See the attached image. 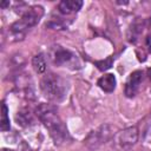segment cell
Segmentation results:
<instances>
[{"instance_id":"cell-1","label":"cell","mask_w":151,"mask_h":151,"mask_svg":"<svg viewBox=\"0 0 151 151\" xmlns=\"http://www.w3.org/2000/svg\"><path fill=\"white\" fill-rule=\"evenodd\" d=\"M37 116L44 123L46 129H48L51 137L55 144H61L68 138V132L60 119L54 106L50 104H41L37 107Z\"/></svg>"},{"instance_id":"cell-2","label":"cell","mask_w":151,"mask_h":151,"mask_svg":"<svg viewBox=\"0 0 151 151\" xmlns=\"http://www.w3.org/2000/svg\"><path fill=\"white\" fill-rule=\"evenodd\" d=\"M40 87L45 97L52 101L63 100L67 92L66 81L58 74H53V73H48L44 76L40 83Z\"/></svg>"},{"instance_id":"cell-3","label":"cell","mask_w":151,"mask_h":151,"mask_svg":"<svg viewBox=\"0 0 151 151\" xmlns=\"http://www.w3.org/2000/svg\"><path fill=\"white\" fill-rule=\"evenodd\" d=\"M42 7L41 6H33L28 8L21 17L20 20L14 22L11 27V31L15 35H24L25 31L29 27H33L35 24L39 22L40 18L42 17Z\"/></svg>"},{"instance_id":"cell-4","label":"cell","mask_w":151,"mask_h":151,"mask_svg":"<svg viewBox=\"0 0 151 151\" xmlns=\"http://www.w3.org/2000/svg\"><path fill=\"white\" fill-rule=\"evenodd\" d=\"M143 81V72L142 71H134L132 72L125 84V94L126 97H134L139 90V86Z\"/></svg>"},{"instance_id":"cell-5","label":"cell","mask_w":151,"mask_h":151,"mask_svg":"<svg viewBox=\"0 0 151 151\" xmlns=\"http://www.w3.org/2000/svg\"><path fill=\"white\" fill-rule=\"evenodd\" d=\"M52 59L55 65H70L72 61L77 60V55L68 50L57 48L52 54Z\"/></svg>"},{"instance_id":"cell-6","label":"cell","mask_w":151,"mask_h":151,"mask_svg":"<svg viewBox=\"0 0 151 151\" xmlns=\"http://www.w3.org/2000/svg\"><path fill=\"white\" fill-rule=\"evenodd\" d=\"M81 6H83V1H80V0H64V1L59 2L58 9L61 14L68 15V14L78 12L81 8Z\"/></svg>"},{"instance_id":"cell-7","label":"cell","mask_w":151,"mask_h":151,"mask_svg":"<svg viewBox=\"0 0 151 151\" xmlns=\"http://www.w3.org/2000/svg\"><path fill=\"white\" fill-rule=\"evenodd\" d=\"M116 84H117L116 77H114L112 73L104 74L103 77H100V78L98 79V86H99L103 91H105V92H107V93L114 91Z\"/></svg>"},{"instance_id":"cell-8","label":"cell","mask_w":151,"mask_h":151,"mask_svg":"<svg viewBox=\"0 0 151 151\" xmlns=\"http://www.w3.org/2000/svg\"><path fill=\"white\" fill-rule=\"evenodd\" d=\"M137 139V129L136 127H130L127 130H125L122 133V143L123 145L126 144H133Z\"/></svg>"},{"instance_id":"cell-9","label":"cell","mask_w":151,"mask_h":151,"mask_svg":"<svg viewBox=\"0 0 151 151\" xmlns=\"http://www.w3.org/2000/svg\"><path fill=\"white\" fill-rule=\"evenodd\" d=\"M32 65H33V67H34L37 73L45 72V70H46V59H45V57L41 53L37 54L32 60Z\"/></svg>"},{"instance_id":"cell-10","label":"cell","mask_w":151,"mask_h":151,"mask_svg":"<svg viewBox=\"0 0 151 151\" xmlns=\"http://www.w3.org/2000/svg\"><path fill=\"white\" fill-rule=\"evenodd\" d=\"M1 124H0V127L2 131H8L11 129V125H9V118H8V109L6 106V104L2 101L1 104Z\"/></svg>"},{"instance_id":"cell-11","label":"cell","mask_w":151,"mask_h":151,"mask_svg":"<svg viewBox=\"0 0 151 151\" xmlns=\"http://www.w3.org/2000/svg\"><path fill=\"white\" fill-rule=\"evenodd\" d=\"M19 114L17 116V119H18V122L20 123V124H24V123H32V114L29 113V112H18Z\"/></svg>"},{"instance_id":"cell-12","label":"cell","mask_w":151,"mask_h":151,"mask_svg":"<svg viewBox=\"0 0 151 151\" xmlns=\"http://www.w3.org/2000/svg\"><path fill=\"white\" fill-rule=\"evenodd\" d=\"M96 65L98 66V68H99V70H101V71H105V70H107V68H110V67L112 66V58L110 57V58H107L106 60L96 61Z\"/></svg>"},{"instance_id":"cell-13","label":"cell","mask_w":151,"mask_h":151,"mask_svg":"<svg viewBox=\"0 0 151 151\" xmlns=\"http://www.w3.org/2000/svg\"><path fill=\"white\" fill-rule=\"evenodd\" d=\"M145 44H146V47H147V51L151 53V35H149L145 40Z\"/></svg>"},{"instance_id":"cell-14","label":"cell","mask_w":151,"mask_h":151,"mask_svg":"<svg viewBox=\"0 0 151 151\" xmlns=\"http://www.w3.org/2000/svg\"><path fill=\"white\" fill-rule=\"evenodd\" d=\"M146 74H147V77H149V79L151 80V67H150V68H147V71H146Z\"/></svg>"},{"instance_id":"cell-15","label":"cell","mask_w":151,"mask_h":151,"mask_svg":"<svg viewBox=\"0 0 151 151\" xmlns=\"http://www.w3.org/2000/svg\"><path fill=\"white\" fill-rule=\"evenodd\" d=\"M1 151H13V150H9V149H2Z\"/></svg>"}]
</instances>
